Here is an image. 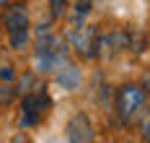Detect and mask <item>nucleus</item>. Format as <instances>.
Instances as JSON below:
<instances>
[{
    "instance_id": "obj_1",
    "label": "nucleus",
    "mask_w": 150,
    "mask_h": 143,
    "mask_svg": "<svg viewBox=\"0 0 150 143\" xmlns=\"http://www.w3.org/2000/svg\"><path fill=\"white\" fill-rule=\"evenodd\" d=\"M0 26H3V31L8 34L11 49L23 52V49L29 47V42H31V18H29V11H26L23 3H13V5L8 3L5 13L0 16Z\"/></svg>"
},
{
    "instance_id": "obj_2",
    "label": "nucleus",
    "mask_w": 150,
    "mask_h": 143,
    "mask_svg": "<svg viewBox=\"0 0 150 143\" xmlns=\"http://www.w3.org/2000/svg\"><path fill=\"white\" fill-rule=\"evenodd\" d=\"M148 102V89L140 83H122L114 91V112L122 125H132L135 117L145 109Z\"/></svg>"
},
{
    "instance_id": "obj_3",
    "label": "nucleus",
    "mask_w": 150,
    "mask_h": 143,
    "mask_svg": "<svg viewBox=\"0 0 150 143\" xmlns=\"http://www.w3.org/2000/svg\"><path fill=\"white\" fill-rule=\"evenodd\" d=\"M52 109V96L47 94V86L39 83L26 94H21V125L23 127H36L44 122V117Z\"/></svg>"
},
{
    "instance_id": "obj_4",
    "label": "nucleus",
    "mask_w": 150,
    "mask_h": 143,
    "mask_svg": "<svg viewBox=\"0 0 150 143\" xmlns=\"http://www.w3.org/2000/svg\"><path fill=\"white\" fill-rule=\"evenodd\" d=\"M65 39H67V49H73L75 55L83 57V60H93L98 55V29L96 26L78 24L73 29H67Z\"/></svg>"
},
{
    "instance_id": "obj_5",
    "label": "nucleus",
    "mask_w": 150,
    "mask_h": 143,
    "mask_svg": "<svg viewBox=\"0 0 150 143\" xmlns=\"http://www.w3.org/2000/svg\"><path fill=\"white\" fill-rule=\"evenodd\" d=\"M65 138H67V141H78V143H88V141L96 138L93 122L88 120L86 112H75L73 117L67 120V125H65Z\"/></svg>"
},
{
    "instance_id": "obj_6",
    "label": "nucleus",
    "mask_w": 150,
    "mask_h": 143,
    "mask_svg": "<svg viewBox=\"0 0 150 143\" xmlns=\"http://www.w3.org/2000/svg\"><path fill=\"white\" fill-rule=\"evenodd\" d=\"M57 76V86H62L65 91H73V89H78L80 86V81H83V73H80V68L78 65H73V63H65L54 73Z\"/></svg>"
},
{
    "instance_id": "obj_7",
    "label": "nucleus",
    "mask_w": 150,
    "mask_h": 143,
    "mask_svg": "<svg viewBox=\"0 0 150 143\" xmlns=\"http://www.w3.org/2000/svg\"><path fill=\"white\" fill-rule=\"evenodd\" d=\"M49 16L52 21H62L67 16V0H49Z\"/></svg>"
},
{
    "instance_id": "obj_8",
    "label": "nucleus",
    "mask_w": 150,
    "mask_h": 143,
    "mask_svg": "<svg viewBox=\"0 0 150 143\" xmlns=\"http://www.w3.org/2000/svg\"><path fill=\"white\" fill-rule=\"evenodd\" d=\"M16 76H18L16 65L8 63V60H3V63H0V83H13Z\"/></svg>"
},
{
    "instance_id": "obj_9",
    "label": "nucleus",
    "mask_w": 150,
    "mask_h": 143,
    "mask_svg": "<svg viewBox=\"0 0 150 143\" xmlns=\"http://www.w3.org/2000/svg\"><path fill=\"white\" fill-rule=\"evenodd\" d=\"M8 3H11V0H0V5H8Z\"/></svg>"
},
{
    "instance_id": "obj_10",
    "label": "nucleus",
    "mask_w": 150,
    "mask_h": 143,
    "mask_svg": "<svg viewBox=\"0 0 150 143\" xmlns=\"http://www.w3.org/2000/svg\"><path fill=\"white\" fill-rule=\"evenodd\" d=\"M0 39H3V26H0Z\"/></svg>"
}]
</instances>
